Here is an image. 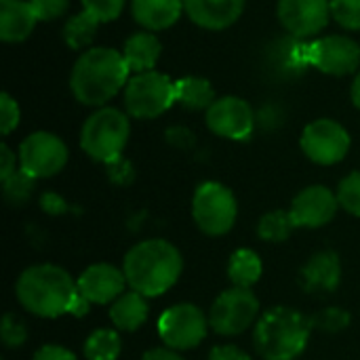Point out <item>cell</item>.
<instances>
[{"label": "cell", "instance_id": "obj_30", "mask_svg": "<svg viewBox=\"0 0 360 360\" xmlns=\"http://www.w3.org/2000/svg\"><path fill=\"white\" fill-rule=\"evenodd\" d=\"M338 200L346 213L360 217V171H354L342 179L338 188Z\"/></svg>", "mask_w": 360, "mask_h": 360}, {"label": "cell", "instance_id": "obj_25", "mask_svg": "<svg viewBox=\"0 0 360 360\" xmlns=\"http://www.w3.org/2000/svg\"><path fill=\"white\" fill-rule=\"evenodd\" d=\"M120 350H122V342L118 331L114 329L93 331L82 346L86 360H116L120 356Z\"/></svg>", "mask_w": 360, "mask_h": 360}, {"label": "cell", "instance_id": "obj_23", "mask_svg": "<svg viewBox=\"0 0 360 360\" xmlns=\"http://www.w3.org/2000/svg\"><path fill=\"white\" fill-rule=\"evenodd\" d=\"M262 272H264L262 259L253 249H238L232 253L228 262V278L232 287L251 289L262 278Z\"/></svg>", "mask_w": 360, "mask_h": 360}, {"label": "cell", "instance_id": "obj_22", "mask_svg": "<svg viewBox=\"0 0 360 360\" xmlns=\"http://www.w3.org/2000/svg\"><path fill=\"white\" fill-rule=\"evenodd\" d=\"M122 57L131 72H152L160 57V42L152 32H137L124 42Z\"/></svg>", "mask_w": 360, "mask_h": 360}, {"label": "cell", "instance_id": "obj_8", "mask_svg": "<svg viewBox=\"0 0 360 360\" xmlns=\"http://www.w3.org/2000/svg\"><path fill=\"white\" fill-rule=\"evenodd\" d=\"M259 300L251 289L232 287L213 302L209 310V327L213 333L234 338L253 327L259 319Z\"/></svg>", "mask_w": 360, "mask_h": 360}, {"label": "cell", "instance_id": "obj_10", "mask_svg": "<svg viewBox=\"0 0 360 360\" xmlns=\"http://www.w3.org/2000/svg\"><path fill=\"white\" fill-rule=\"evenodd\" d=\"M300 61L319 68L331 76H348L360 65V46L348 36H327L300 46Z\"/></svg>", "mask_w": 360, "mask_h": 360}, {"label": "cell", "instance_id": "obj_4", "mask_svg": "<svg viewBox=\"0 0 360 360\" xmlns=\"http://www.w3.org/2000/svg\"><path fill=\"white\" fill-rule=\"evenodd\" d=\"M312 321L302 312L276 306L259 316L253 329V346L264 360H295L308 348Z\"/></svg>", "mask_w": 360, "mask_h": 360}, {"label": "cell", "instance_id": "obj_19", "mask_svg": "<svg viewBox=\"0 0 360 360\" xmlns=\"http://www.w3.org/2000/svg\"><path fill=\"white\" fill-rule=\"evenodd\" d=\"M38 17L30 4V0H0V38L4 42H21L25 40Z\"/></svg>", "mask_w": 360, "mask_h": 360}, {"label": "cell", "instance_id": "obj_2", "mask_svg": "<svg viewBox=\"0 0 360 360\" xmlns=\"http://www.w3.org/2000/svg\"><path fill=\"white\" fill-rule=\"evenodd\" d=\"M15 293L21 308L30 314L38 319H57L70 312L78 285L68 270L53 264H38L21 272Z\"/></svg>", "mask_w": 360, "mask_h": 360}, {"label": "cell", "instance_id": "obj_39", "mask_svg": "<svg viewBox=\"0 0 360 360\" xmlns=\"http://www.w3.org/2000/svg\"><path fill=\"white\" fill-rule=\"evenodd\" d=\"M34 360H76V356L63 348V346H57V344H44L42 348L36 350Z\"/></svg>", "mask_w": 360, "mask_h": 360}, {"label": "cell", "instance_id": "obj_13", "mask_svg": "<svg viewBox=\"0 0 360 360\" xmlns=\"http://www.w3.org/2000/svg\"><path fill=\"white\" fill-rule=\"evenodd\" d=\"M207 127L219 137L240 141L253 133L255 116L245 99L221 97L207 110Z\"/></svg>", "mask_w": 360, "mask_h": 360}, {"label": "cell", "instance_id": "obj_11", "mask_svg": "<svg viewBox=\"0 0 360 360\" xmlns=\"http://www.w3.org/2000/svg\"><path fill=\"white\" fill-rule=\"evenodd\" d=\"M68 165L65 143L46 131L27 135L19 146V169L30 173L34 179L57 175Z\"/></svg>", "mask_w": 360, "mask_h": 360}, {"label": "cell", "instance_id": "obj_21", "mask_svg": "<svg viewBox=\"0 0 360 360\" xmlns=\"http://www.w3.org/2000/svg\"><path fill=\"white\" fill-rule=\"evenodd\" d=\"M150 314L146 295L137 293V291H127L122 293L112 306H110V321L118 331H137L146 325Z\"/></svg>", "mask_w": 360, "mask_h": 360}, {"label": "cell", "instance_id": "obj_37", "mask_svg": "<svg viewBox=\"0 0 360 360\" xmlns=\"http://www.w3.org/2000/svg\"><path fill=\"white\" fill-rule=\"evenodd\" d=\"M167 141H169L171 146L179 148V150H190V148L196 143V137H194V133H192L190 129H186V127H171V129L167 131Z\"/></svg>", "mask_w": 360, "mask_h": 360}, {"label": "cell", "instance_id": "obj_36", "mask_svg": "<svg viewBox=\"0 0 360 360\" xmlns=\"http://www.w3.org/2000/svg\"><path fill=\"white\" fill-rule=\"evenodd\" d=\"M105 169H108L110 179H112L116 186H129V184L135 179V169H133V165H131L129 160H124L122 156L116 158V160H112V162H108Z\"/></svg>", "mask_w": 360, "mask_h": 360}, {"label": "cell", "instance_id": "obj_41", "mask_svg": "<svg viewBox=\"0 0 360 360\" xmlns=\"http://www.w3.org/2000/svg\"><path fill=\"white\" fill-rule=\"evenodd\" d=\"M15 171H17V156L6 143H2L0 146V179L2 181L8 179Z\"/></svg>", "mask_w": 360, "mask_h": 360}, {"label": "cell", "instance_id": "obj_18", "mask_svg": "<svg viewBox=\"0 0 360 360\" xmlns=\"http://www.w3.org/2000/svg\"><path fill=\"white\" fill-rule=\"evenodd\" d=\"M184 8L196 25L224 30L240 17L245 0H184Z\"/></svg>", "mask_w": 360, "mask_h": 360}, {"label": "cell", "instance_id": "obj_6", "mask_svg": "<svg viewBox=\"0 0 360 360\" xmlns=\"http://www.w3.org/2000/svg\"><path fill=\"white\" fill-rule=\"evenodd\" d=\"M238 215V202L230 188L219 181H205L192 198V217L207 236H224L232 230Z\"/></svg>", "mask_w": 360, "mask_h": 360}, {"label": "cell", "instance_id": "obj_9", "mask_svg": "<svg viewBox=\"0 0 360 360\" xmlns=\"http://www.w3.org/2000/svg\"><path fill=\"white\" fill-rule=\"evenodd\" d=\"M209 316L194 304H175L158 319V335L162 344L175 352L192 350L209 333Z\"/></svg>", "mask_w": 360, "mask_h": 360}, {"label": "cell", "instance_id": "obj_44", "mask_svg": "<svg viewBox=\"0 0 360 360\" xmlns=\"http://www.w3.org/2000/svg\"><path fill=\"white\" fill-rule=\"evenodd\" d=\"M352 101H354V105L360 110V72L359 76L354 78V84H352Z\"/></svg>", "mask_w": 360, "mask_h": 360}, {"label": "cell", "instance_id": "obj_29", "mask_svg": "<svg viewBox=\"0 0 360 360\" xmlns=\"http://www.w3.org/2000/svg\"><path fill=\"white\" fill-rule=\"evenodd\" d=\"M310 321H312V329H319L323 333H342L350 327L352 316L348 310L331 306V308H325L319 314L310 316Z\"/></svg>", "mask_w": 360, "mask_h": 360}, {"label": "cell", "instance_id": "obj_14", "mask_svg": "<svg viewBox=\"0 0 360 360\" xmlns=\"http://www.w3.org/2000/svg\"><path fill=\"white\" fill-rule=\"evenodd\" d=\"M338 207V194L331 192L327 186H308L293 198L289 213L295 221V228L314 230L333 221Z\"/></svg>", "mask_w": 360, "mask_h": 360}, {"label": "cell", "instance_id": "obj_26", "mask_svg": "<svg viewBox=\"0 0 360 360\" xmlns=\"http://www.w3.org/2000/svg\"><path fill=\"white\" fill-rule=\"evenodd\" d=\"M295 230V221L289 211L276 209L266 213L257 224V236L266 243H283Z\"/></svg>", "mask_w": 360, "mask_h": 360}, {"label": "cell", "instance_id": "obj_15", "mask_svg": "<svg viewBox=\"0 0 360 360\" xmlns=\"http://www.w3.org/2000/svg\"><path fill=\"white\" fill-rule=\"evenodd\" d=\"M331 0H278V19L293 36H314L329 23Z\"/></svg>", "mask_w": 360, "mask_h": 360}, {"label": "cell", "instance_id": "obj_1", "mask_svg": "<svg viewBox=\"0 0 360 360\" xmlns=\"http://www.w3.org/2000/svg\"><path fill=\"white\" fill-rule=\"evenodd\" d=\"M184 259L175 245L165 238H148L129 249L122 272L133 291L146 297H160L181 276Z\"/></svg>", "mask_w": 360, "mask_h": 360}, {"label": "cell", "instance_id": "obj_33", "mask_svg": "<svg viewBox=\"0 0 360 360\" xmlns=\"http://www.w3.org/2000/svg\"><path fill=\"white\" fill-rule=\"evenodd\" d=\"M82 6L99 23H105V21H114L122 13L124 0H82Z\"/></svg>", "mask_w": 360, "mask_h": 360}, {"label": "cell", "instance_id": "obj_3", "mask_svg": "<svg viewBox=\"0 0 360 360\" xmlns=\"http://www.w3.org/2000/svg\"><path fill=\"white\" fill-rule=\"evenodd\" d=\"M131 70L122 53L99 46L84 51L70 76L74 97L84 105H103L127 82Z\"/></svg>", "mask_w": 360, "mask_h": 360}, {"label": "cell", "instance_id": "obj_42", "mask_svg": "<svg viewBox=\"0 0 360 360\" xmlns=\"http://www.w3.org/2000/svg\"><path fill=\"white\" fill-rule=\"evenodd\" d=\"M141 360H184L179 356V352H175V350H171V348H152V350H148Z\"/></svg>", "mask_w": 360, "mask_h": 360}, {"label": "cell", "instance_id": "obj_32", "mask_svg": "<svg viewBox=\"0 0 360 360\" xmlns=\"http://www.w3.org/2000/svg\"><path fill=\"white\" fill-rule=\"evenodd\" d=\"M331 17L346 30H360V0H331Z\"/></svg>", "mask_w": 360, "mask_h": 360}, {"label": "cell", "instance_id": "obj_27", "mask_svg": "<svg viewBox=\"0 0 360 360\" xmlns=\"http://www.w3.org/2000/svg\"><path fill=\"white\" fill-rule=\"evenodd\" d=\"M97 25H99V21H97L91 13L82 11V13L74 15V17L65 23V27H63V38H65V42H68L72 49H84V46H89V44L93 42Z\"/></svg>", "mask_w": 360, "mask_h": 360}, {"label": "cell", "instance_id": "obj_7", "mask_svg": "<svg viewBox=\"0 0 360 360\" xmlns=\"http://www.w3.org/2000/svg\"><path fill=\"white\" fill-rule=\"evenodd\" d=\"M175 103V82L160 72L135 74L127 82L124 105L135 118L148 120L165 114Z\"/></svg>", "mask_w": 360, "mask_h": 360}, {"label": "cell", "instance_id": "obj_38", "mask_svg": "<svg viewBox=\"0 0 360 360\" xmlns=\"http://www.w3.org/2000/svg\"><path fill=\"white\" fill-rule=\"evenodd\" d=\"M40 209L46 215H63L68 211V202L63 196H59L57 192H44L40 196Z\"/></svg>", "mask_w": 360, "mask_h": 360}, {"label": "cell", "instance_id": "obj_20", "mask_svg": "<svg viewBox=\"0 0 360 360\" xmlns=\"http://www.w3.org/2000/svg\"><path fill=\"white\" fill-rule=\"evenodd\" d=\"M184 8V0H133V17L150 32L173 25Z\"/></svg>", "mask_w": 360, "mask_h": 360}, {"label": "cell", "instance_id": "obj_40", "mask_svg": "<svg viewBox=\"0 0 360 360\" xmlns=\"http://www.w3.org/2000/svg\"><path fill=\"white\" fill-rule=\"evenodd\" d=\"M207 360H253L245 350L236 346H215Z\"/></svg>", "mask_w": 360, "mask_h": 360}, {"label": "cell", "instance_id": "obj_28", "mask_svg": "<svg viewBox=\"0 0 360 360\" xmlns=\"http://www.w3.org/2000/svg\"><path fill=\"white\" fill-rule=\"evenodd\" d=\"M34 188H36V179L23 169H17L8 179L2 181V196L8 205L21 207L30 200Z\"/></svg>", "mask_w": 360, "mask_h": 360}, {"label": "cell", "instance_id": "obj_24", "mask_svg": "<svg viewBox=\"0 0 360 360\" xmlns=\"http://www.w3.org/2000/svg\"><path fill=\"white\" fill-rule=\"evenodd\" d=\"M175 103H181L188 110H209L215 103L211 82L198 76L175 80Z\"/></svg>", "mask_w": 360, "mask_h": 360}, {"label": "cell", "instance_id": "obj_34", "mask_svg": "<svg viewBox=\"0 0 360 360\" xmlns=\"http://www.w3.org/2000/svg\"><path fill=\"white\" fill-rule=\"evenodd\" d=\"M17 124H19V105L8 93H2L0 95V131H2V135H8Z\"/></svg>", "mask_w": 360, "mask_h": 360}, {"label": "cell", "instance_id": "obj_35", "mask_svg": "<svg viewBox=\"0 0 360 360\" xmlns=\"http://www.w3.org/2000/svg\"><path fill=\"white\" fill-rule=\"evenodd\" d=\"M38 21H51V19H59L68 6H70V0H30Z\"/></svg>", "mask_w": 360, "mask_h": 360}, {"label": "cell", "instance_id": "obj_12", "mask_svg": "<svg viewBox=\"0 0 360 360\" xmlns=\"http://www.w3.org/2000/svg\"><path fill=\"white\" fill-rule=\"evenodd\" d=\"M302 150L316 165H338L350 150V135L340 122L321 118L304 129Z\"/></svg>", "mask_w": 360, "mask_h": 360}, {"label": "cell", "instance_id": "obj_5", "mask_svg": "<svg viewBox=\"0 0 360 360\" xmlns=\"http://www.w3.org/2000/svg\"><path fill=\"white\" fill-rule=\"evenodd\" d=\"M129 118L116 108H101L93 112L80 131L82 150L97 162H112L122 156L129 141Z\"/></svg>", "mask_w": 360, "mask_h": 360}, {"label": "cell", "instance_id": "obj_31", "mask_svg": "<svg viewBox=\"0 0 360 360\" xmlns=\"http://www.w3.org/2000/svg\"><path fill=\"white\" fill-rule=\"evenodd\" d=\"M0 340L6 348H21L27 342V327L15 314H4L0 323Z\"/></svg>", "mask_w": 360, "mask_h": 360}, {"label": "cell", "instance_id": "obj_17", "mask_svg": "<svg viewBox=\"0 0 360 360\" xmlns=\"http://www.w3.org/2000/svg\"><path fill=\"white\" fill-rule=\"evenodd\" d=\"M300 283L304 291L312 295H329L342 283V262L333 251L314 253L300 272Z\"/></svg>", "mask_w": 360, "mask_h": 360}, {"label": "cell", "instance_id": "obj_16", "mask_svg": "<svg viewBox=\"0 0 360 360\" xmlns=\"http://www.w3.org/2000/svg\"><path fill=\"white\" fill-rule=\"evenodd\" d=\"M78 293L84 295L91 304L103 306L114 304L122 293H127V276L112 264H93L76 281Z\"/></svg>", "mask_w": 360, "mask_h": 360}, {"label": "cell", "instance_id": "obj_43", "mask_svg": "<svg viewBox=\"0 0 360 360\" xmlns=\"http://www.w3.org/2000/svg\"><path fill=\"white\" fill-rule=\"evenodd\" d=\"M89 310H91V302H89L84 295L76 293V297H74V302H72V306H70V312H68V314H72V316H76V319H82V316H86V314H89Z\"/></svg>", "mask_w": 360, "mask_h": 360}]
</instances>
